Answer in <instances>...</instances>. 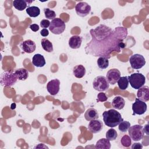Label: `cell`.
I'll use <instances>...</instances> for the list:
<instances>
[{
	"mask_svg": "<svg viewBox=\"0 0 149 149\" xmlns=\"http://www.w3.org/2000/svg\"><path fill=\"white\" fill-rule=\"evenodd\" d=\"M60 81L56 79L49 81L47 85V89L48 92L52 95H55L58 94L59 91Z\"/></svg>",
	"mask_w": 149,
	"mask_h": 149,
	"instance_id": "4fadbf2b",
	"label": "cell"
},
{
	"mask_svg": "<svg viewBox=\"0 0 149 149\" xmlns=\"http://www.w3.org/2000/svg\"><path fill=\"white\" fill-rule=\"evenodd\" d=\"M120 77V72L118 69H111L107 72L106 79L109 84L112 85L116 83Z\"/></svg>",
	"mask_w": 149,
	"mask_h": 149,
	"instance_id": "8fae6325",
	"label": "cell"
},
{
	"mask_svg": "<svg viewBox=\"0 0 149 149\" xmlns=\"http://www.w3.org/2000/svg\"><path fill=\"white\" fill-rule=\"evenodd\" d=\"M32 63L37 68H42L45 65L46 62L44 57L42 55L36 54L33 56Z\"/></svg>",
	"mask_w": 149,
	"mask_h": 149,
	"instance_id": "e0dca14e",
	"label": "cell"
},
{
	"mask_svg": "<svg viewBox=\"0 0 149 149\" xmlns=\"http://www.w3.org/2000/svg\"><path fill=\"white\" fill-rule=\"evenodd\" d=\"M16 108V104L15 103H13L12 105H11V109H13Z\"/></svg>",
	"mask_w": 149,
	"mask_h": 149,
	"instance_id": "74e56055",
	"label": "cell"
},
{
	"mask_svg": "<svg viewBox=\"0 0 149 149\" xmlns=\"http://www.w3.org/2000/svg\"><path fill=\"white\" fill-rule=\"evenodd\" d=\"M91 41L85 47L86 53L94 56L111 58L113 51L119 52L124 47L123 39L127 34V29L124 27H116L112 30L110 27L100 24L94 29L90 30Z\"/></svg>",
	"mask_w": 149,
	"mask_h": 149,
	"instance_id": "6da1fadb",
	"label": "cell"
},
{
	"mask_svg": "<svg viewBox=\"0 0 149 149\" xmlns=\"http://www.w3.org/2000/svg\"><path fill=\"white\" fill-rule=\"evenodd\" d=\"M129 62L133 69H139L145 65L146 60L142 55L135 54L130 57Z\"/></svg>",
	"mask_w": 149,
	"mask_h": 149,
	"instance_id": "ba28073f",
	"label": "cell"
},
{
	"mask_svg": "<svg viewBox=\"0 0 149 149\" xmlns=\"http://www.w3.org/2000/svg\"><path fill=\"white\" fill-rule=\"evenodd\" d=\"M26 13L29 15V16L32 17H37L40 14V8L35 6H29L26 9Z\"/></svg>",
	"mask_w": 149,
	"mask_h": 149,
	"instance_id": "603a6c76",
	"label": "cell"
},
{
	"mask_svg": "<svg viewBox=\"0 0 149 149\" xmlns=\"http://www.w3.org/2000/svg\"><path fill=\"white\" fill-rule=\"evenodd\" d=\"M98 111L93 108H88L84 113V118L88 121L97 119L98 118Z\"/></svg>",
	"mask_w": 149,
	"mask_h": 149,
	"instance_id": "d6986e66",
	"label": "cell"
},
{
	"mask_svg": "<svg viewBox=\"0 0 149 149\" xmlns=\"http://www.w3.org/2000/svg\"><path fill=\"white\" fill-rule=\"evenodd\" d=\"M143 126L140 125H134L130 126L128 129L129 135L131 139L134 141L141 140L144 137V132Z\"/></svg>",
	"mask_w": 149,
	"mask_h": 149,
	"instance_id": "8992f818",
	"label": "cell"
},
{
	"mask_svg": "<svg viewBox=\"0 0 149 149\" xmlns=\"http://www.w3.org/2000/svg\"><path fill=\"white\" fill-rule=\"evenodd\" d=\"M50 22L47 19H43L40 22V26L42 28L44 29H46L47 27H48L50 25Z\"/></svg>",
	"mask_w": 149,
	"mask_h": 149,
	"instance_id": "d6a6232c",
	"label": "cell"
},
{
	"mask_svg": "<svg viewBox=\"0 0 149 149\" xmlns=\"http://www.w3.org/2000/svg\"><path fill=\"white\" fill-rule=\"evenodd\" d=\"M41 44L42 48L48 52L53 51V45L52 42L47 38H42L41 41Z\"/></svg>",
	"mask_w": 149,
	"mask_h": 149,
	"instance_id": "d4e9b609",
	"label": "cell"
},
{
	"mask_svg": "<svg viewBox=\"0 0 149 149\" xmlns=\"http://www.w3.org/2000/svg\"><path fill=\"white\" fill-rule=\"evenodd\" d=\"M143 148V145L140 143H134L132 146V149H141Z\"/></svg>",
	"mask_w": 149,
	"mask_h": 149,
	"instance_id": "836d02e7",
	"label": "cell"
},
{
	"mask_svg": "<svg viewBox=\"0 0 149 149\" xmlns=\"http://www.w3.org/2000/svg\"><path fill=\"white\" fill-rule=\"evenodd\" d=\"M88 130L92 133H98L103 129L102 122L99 119L90 120L87 127Z\"/></svg>",
	"mask_w": 149,
	"mask_h": 149,
	"instance_id": "7c38bea8",
	"label": "cell"
},
{
	"mask_svg": "<svg viewBox=\"0 0 149 149\" xmlns=\"http://www.w3.org/2000/svg\"><path fill=\"white\" fill-rule=\"evenodd\" d=\"M30 29L33 31H37L39 30V26L37 24H32L30 26Z\"/></svg>",
	"mask_w": 149,
	"mask_h": 149,
	"instance_id": "e575fe53",
	"label": "cell"
},
{
	"mask_svg": "<svg viewBox=\"0 0 149 149\" xmlns=\"http://www.w3.org/2000/svg\"><path fill=\"white\" fill-rule=\"evenodd\" d=\"M102 116L105 125L110 127H114L118 126L123 120L121 114L113 109L104 111L102 113Z\"/></svg>",
	"mask_w": 149,
	"mask_h": 149,
	"instance_id": "7a4b0ae2",
	"label": "cell"
},
{
	"mask_svg": "<svg viewBox=\"0 0 149 149\" xmlns=\"http://www.w3.org/2000/svg\"><path fill=\"white\" fill-rule=\"evenodd\" d=\"M13 6L18 10L22 11L26 8L27 6V1L15 0L13 1Z\"/></svg>",
	"mask_w": 149,
	"mask_h": 149,
	"instance_id": "484cf974",
	"label": "cell"
},
{
	"mask_svg": "<svg viewBox=\"0 0 149 149\" xmlns=\"http://www.w3.org/2000/svg\"><path fill=\"white\" fill-rule=\"evenodd\" d=\"M17 79L19 80H25L29 77V72L27 70L24 68H20L15 71Z\"/></svg>",
	"mask_w": 149,
	"mask_h": 149,
	"instance_id": "7402d4cb",
	"label": "cell"
},
{
	"mask_svg": "<svg viewBox=\"0 0 149 149\" xmlns=\"http://www.w3.org/2000/svg\"><path fill=\"white\" fill-rule=\"evenodd\" d=\"M130 126V123L129 122L126 121V120H122L118 125V129L121 132L125 133L128 130Z\"/></svg>",
	"mask_w": 149,
	"mask_h": 149,
	"instance_id": "f1b7e54d",
	"label": "cell"
},
{
	"mask_svg": "<svg viewBox=\"0 0 149 149\" xmlns=\"http://www.w3.org/2000/svg\"><path fill=\"white\" fill-rule=\"evenodd\" d=\"M129 83L134 89H139L146 83L145 76L140 73H134L128 76Z\"/></svg>",
	"mask_w": 149,
	"mask_h": 149,
	"instance_id": "277c9868",
	"label": "cell"
},
{
	"mask_svg": "<svg viewBox=\"0 0 149 149\" xmlns=\"http://www.w3.org/2000/svg\"><path fill=\"white\" fill-rule=\"evenodd\" d=\"M105 136H106V139H107L109 141H113L116 139L118 136V133H117V132L114 129H112V127L106 132Z\"/></svg>",
	"mask_w": 149,
	"mask_h": 149,
	"instance_id": "83f0119b",
	"label": "cell"
},
{
	"mask_svg": "<svg viewBox=\"0 0 149 149\" xmlns=\"http://www.w3.org/2000/svg\"><path fill=\"white\" fill-rule=\"evenodd\" d=\"M17 80L15 72L13 70H7L3 72L0 77L1 85L4 87H11L14 85Z\"/></svg>",
	"mask_w": 149,
	"mask_h": 149,
	"instance_id": "3957f363",
	"label": "cell"
},
{
	"mask_svg": "<svg viewBox=\"0 0 149 149\" xmlns=\"http://www.w3.org/2000/svg\"><path fill=\"white\" fill-rule=\"evenodd\" d=\"M111 147V143L107 139L102 138L98 140L95 144V148L96 149H109Z\"/></svg>",
	"mask_w": 149,
	"mask_h": 149,
	"instance_id": "ffe728a7",
	"label": "cell"
},
{
	"mask_svg": "<svg viewBox=\"0 0 149 149\" xmlns=\"http://www.w3.org/2000/svg\"><path fill=\"white\" fill-rule=\"evenodd\" d=\"M148 124H147V125L144 126V127L143 128L144 133H146L147 135H148Z\"/></svg>",
	"mask_w": 149,
	"mask_h": 149,
	"instance_id": "8d00e7d4",
	"label": "cell"
},
{
	"mask_svg": "<svg viewBox=\"0 0 149 149\" xmlns=\"http://www.w3.org/2000/svg\"><path fill=\"white\" fill-rule=\"evenodd\" d=\"M73 74L77 78H82L86 74V69L82 65H77L73 68Z\"/></svg>",
	"mask_w": 149,
	"mask_h": 149,
	"instance_id": "44dd1931",
	"label": "cell"
},
{
	"mask_svg": "<svg viewBox=\"0 0 149 149\" xmlns=\"http://www.w3.org/2000/svg\"><path fill=\"white\" fill-rule=\"evenodd\" d=\"M125 105V100L120 96H116L115 97L112 101V107L118 110H120L123 108Z\"/></svg>",
	"mask_w": 149,
	"mask_h": 149,
	"instance_id": "ac0fdd59",
	"label": "cell"
},
{
	"mask_svg": "<svg viewBox=\"0 0 149 149\" xmlns=\"http://www.w3.org/2000/svg\"><path fill=\"white\" fill-rule=\"evenodd\" d=\"M119 88L121 90H125L129 86V79L128 76H123L120 77L119 80L117 81Z\"/></svg>",
	"mask_w": 149,
	"mask_h": 149,
	"instance_id": "cb8c5ba5",
	"label": "cell"
},
{
	"mask_svg": "<svg viewBox=\"0 0 149 149\" xmlns=\"http://www.w3.org/2000/svg\"><path fill=\"white\" fill-rule=\"evenodd\" d=\"M75 10L77 15L80 17H85L91 11V6L87 2H80L76 5Z\"/></svg>",
	"mask_w": 149,
	"mask_h": 149,
	"instance_id": "9c48e42d",
	"label": "cell"
},
{
	"mask_svg": "<svg viewBox=\"0 0 149 149\" xmlns=\"http://www.w3.org/2000/svg\"><path fill=\"white\" fill-rule=\"evenodd\" d=\"M120 143L123 147H129L132 144L131 138L127 134H125L120 139Z\"/></svg>",
	"mask_w": 149,
	"mask_h": 149,
	"instance_id": "f546056e",
	"label": "cell"
},
{
	"mask_svg": "<svg viewBox=\"0 0 149 149\" xmlns=\"http://www.w3.org/2000/svg\"><path fill=\"white\" fill-rule=\"evenodd\" d=\"M40 34L43 37H47L49 34V31L47 29H43L40 31Z\"/></svg>",
	"mask_w": 149,
	"mask_h": 149,
	"instance_id": "d590c367",
	"label": "cell"
},
{
	"mask_svg": "<svg viewBox=\"0 0 149 149\" xmlns=\"http://www.w3.org/2000/svg\"><path fill=\"white\" fill-rule=\"evenodd\" d=\"M20 47L23 51L27 54H31L33 52L36 48V45L35 42L31 40H27L24 41L20 44Z\"/></svg>",
	"mask_w": 149,
	"mask_h": 149,
	"instance_id": "5bb4252c",
	"label": "cell"
},
{
	"mask_svg": "<svg viewBox=\"0 0 149 149\" xmlns=\"http://www.w3.org/2000/svg\"><path fill=\"white\" fill-rule=\"evenodd\" d=\"M93 86L95 90L103 92L108 89L109 84L105 77L103 76H98L94 79Z\"/></svg>",
	"mask_w": 149,
	"mask_h": 149,
	"instance_id": "52a82bcc",
	"label": "cell"
},
{
	"mask_svg": "<svg viewBox=\"0 0 149 149\" xmlns=\"http://www.w3.org/2000/svg\"><path fill=\"white\" fill-rule=\"evenodd\" d=\"M97 65L98 68L101 69H105L107 68L109 66L108 59L104 56L99 57L97 59Z\"/></svg>",
	"mask_w": 149,
	"mask_h": 149,
	"instance_id": "4316f807",
	"label": "cell"
},
{
	"mask_svg": "<svg viewBox=\"0 0 149 149\" xmlns=\"http://www.w3.org/2000/svg\"><path fill=\"white\" fill-rule=\"evenodd\" d=\"M107 100H108V97L106 96L105 93L101 92L98 94L97 99V102H104V101H106Z\"/></svg>",
	"mask_w": 149,
	"mask_h": 149,
	"instance_id": "1f68e13d",
	"label": "cell"
},
{
	"mask_svg": "<svg viewBox=\"0 0 149 149\" xmlns=\"http://www.w3.org/2000/svg\"><path fill=\"white\" fill-rule=\"evenodd\" d=\"M44 12L45 15V17L48 19H54L56 17V13L55 12L49 9V8H45L44 9Z\"/></svg>",
	"mask_w": 149,
	"mask_h": 149,
	"instance_id": "4dcf8cb0",
	"label": "cell"
},
{
	"mask_svg": "<svg viewBox=\"0 0 149 149\" xmlns=\"http://www.w3.org/2000/svg\"><path fill=\"white\" fill-rule=\"evenodd\" d=\"M132 110L134 114L141 115L144 114L147 111V104L145 102L136 98L134 102L132 104Z\"/></svg>",
	"mask_w": 149,
	"mask_h": 149,
	"instance_id": "30bf717a",
	"label": "cell"
},
{
	"mask_svg": "<svg viewBox=\"0 0 149 149\" xmlns=\"http://www.w3.org/2000/svg\"><path fill=\"white\" fill-rule=\"evenodd\" d=\"M82 38L79 36H73L69 40V45L72 49L79 48L81 46Z\"/></svg>",
	"mask_w": 149,
	"mask_h": 149,
	"instance_id": "2e32d148",
	"label": "cell"
},
{
	"mask_svg": "<svg viewBox=\"0 0 149 149\" xmlns=\"http://www.w3.org/2000/svg\"><path fill=\"white\" fill-rule=\"evenodd\" d=\"M137 98L144 101L147 102L149 100V87L147 86H143L138 89L137 93Z\"/></svg>",
	"mask_w": 149,
	"mask_h": 149,
	"instance_id": "9a60e30c",
	"label": "cell"
},
{
	"mask_svg": "<svg viewBox=\"0 0 149 149\" xmlns=\"http://www.w3.org/2000/svg\"><path fill=\"white\" fill-rule=\"evenodd\" d=\"M66 28L65 22L60 18H55L52 20L49 26V30L54 34L62 33Z\"/></svg>",
	"mask_w": 149,
	"mask_h": 149,
	"instance_id": "5b68a950",
	"label": "cell"
}]
</instances>
